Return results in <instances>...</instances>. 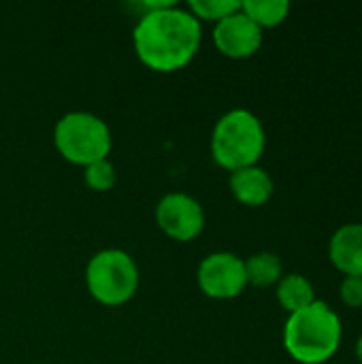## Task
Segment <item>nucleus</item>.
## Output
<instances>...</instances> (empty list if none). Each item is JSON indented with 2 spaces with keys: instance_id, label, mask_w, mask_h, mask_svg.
<instances>
[{
  "instance_id": "4468645a",
  "label": "nucleus",
  "mask_w": 362,
  "mask_h": 364,
  "mask_svg": "<svg viewBox=\"0 0 362 364\" xmlns=\"http://www.w3.org/2000/svg\"><path fill=\"white\" fill-rule=\"evenodd\" d=\"M241 9L239 0H190L188 11L198 21H222L224 17L237 13Z\"/></svg>"
},
{
  "instance_id": "2eb2a0df",
  "label": "nucleus",
  "mask_w": 362,
  "mask_h": 364,
  "mask_svg": "<svg viewBox=\"0 0 362 364\" xmlns=\"http://www.w3.org/2000/svg\"><path fill=\"white\" fill-rule=\"evenodd\" d=\"M83 181L94 192H107L115 186V166L105 158L83 168Z\"/></svg>"
},
{
  "instance_id": "6e6552de",
  "label": "nucleus",
  "mask_w": 362,
  "mask_h": 364,
  "mask_svg": "<svg viewBox=\"0 0 362 364\" xmlns=\"http://www.w3.org/2000/svg\"><path fill=\"white\" fill-rule=\"evenodd\" d=\"M213 43L220 53L233 60L254 55L262 45V30L239 9L213 28Z\"/></svg>"
},
{
  "instance_id": "f03ea898",
  "label": "nucleus",
  "mask_w": 362,
  "mask_h": 364,
  "mask_svg": "<svg viewBox=\"0 0 362 364\" xmlns=\"http://www.w3.org/2000/svg\"><path fill=\"white\" fill-rule=\"evenodd\" d=\"M341 343L339 316L324 303L314 301L309 307L290 314L284 326L286 352L301 364L331 360Z\"/></svg>"
},
{
  "instance_id": "ddd939ff",
  "label": "nucleus",
  "mask_w": 362,
  "mask_h": 364,
  "mask_svg": "<svg viewBox=\"0 0 362 364\" xmlns=\"http://www.w3.org/2000/svg\"><path fill=\"white\" fill-rule=\"evenodd\" d=\"M241 11L260 30L262 28H275L288 17L290 2L288 0H245V2H241Z\"/></svg>"
},
{
  "instance_id": "0eeeda50",
  "label": "nucleus",
  "mask_w": 362,
  "mask_h": 364,
  "mask_svg": "<svg viewBox=\"0 0 362 364\" xmlns=\"http://www.w3.org/2000/svg\"><path fill=\"white\" fill-rule=\"evenodd\" d=\"M198 288L209 299L228 301L239 296L245 286V262L230 252H215L198 267Z\"/></svg>"
},
{
  "instance_id": "f3484780",
  "label": "nucleus",
  "mask_w": 362,
  "mask_h": 364,
  "mask_svg": "<svg viewBox=\"0 0 362 364\" xmlns=\"http://www.w3.org/2000/svg\"><path fill=\"white\" fill-rule=\"evenodd\" d=\"M356 358L362 363V337L356 341Z\"/></svg>"
},
{
  "instance_id": "9d476101",
  "label": "nucleus",
  "mask_w": 362,
  "mask_h": 364,
  "mask_svg": "<svg viewBox=\"0 0 362 364\" xmlns=\"http://www.w3.org/2000/svg\"><path fill=\"white\" fill-rule=\"evenodd\" d=\"M230 192L241 205L260 207L273 196V179L258 164L239 168L230 175Z\"/></svg>"
},
{
  "instance_id": "7ed1b4c3",
  "label": "nucleus",
  "mask_w": 362,
  "mask_h": 364,
  "mask_svg": "<svg viewBox=\"0 0 362 364\" xmlns=\"http://www.w3.org/2000/svg\"><path fill=\"white\" fill-rule=\"evenodd\" d=\"M265 128L260 119L247 109H235L222 115L211 134L213 160L230 173L256 166L265 154Z\"/></svg>"
},
{
  "instance_id": "f257e3e1",
  "label": "nucleus",
  "mask_w": 362,
  "mask_h": 364,
  "mask_svg": "<svg viewBox=\"0 0 362 364\" xmlns=\"http://www.w3.org/2000/svg\"><path fill=\"white\" fill-rule=\"evenodd\" d=\"M137 58L156 73H175L190 64L201 45V21L177 4L145 11L134 26Z\"/></svg>"
},
{
  "instance_id": "39448f33",
  "label": "nucleus",
  "mask_w": 362,
  "mask_h": 364,
  "mask_svg": "<svg viewBox=\"0 0 362 364\" xmlns=\"http://www.w3.org/2000/svg\"><path fill=\"white\" fill-rule=\"evenodd\" d=\"M85 284L96 303L119 307L139 290V269L124 250H102L87 262Z\"/></svg>"
},
{
  "instance_id": "9b49d317",
  "label": "nucleus",
  "mask_w": 362,
  "mask_h": 364,
  "mask_svg": "<svg viewBox=\"0 0 362 364\" xmlns=\"http://www.w3.org/2000/svg\"><path fill=\"white\" fill-rule=\"evenodd\" d=\"M277 301L288 314H297L316 301L314 286L303 275H286L277 282Z\"/></svg>"
},
{
  "instance_id": "423d86ee",
  "label": "nucleus",
  "mask_w": 362,
  "mask_h": 364,
  "mask_svg": "<svg viewBox=\"0 0 362 364\" xmlns=\"http://www.w3.org/2000/svg\"><path fill=\"white\" fill-rule=\"evenodd\" d=\"M156 222L169 239L188 243L203 232L205 213L201 203L190 194L171 192L156 205Z\"/></svg>"
},
{
  "instance_id": "20e7f679",
  "label": "nucleus",
  "mask_w": 362,
  "mask_h": 364,
  "mask_svg": "<svg viewBox=\"0 0 362 364\" xmlns=\"http://www.w3.org/2000/svg\"><path fill=\"white\" fill-rule=\"evenodd\" d=\"M53 143L60 156L77 166L105 160L111 151V130L94 113L73 111L58 119L53 128Z\"/></svg>"
},
{
  "instance_id": "dca6fc26",
  "label": "nucleus",
  "mask_w": 362,
  "mask_h": 364,
  "mask_svg": "<svg viewBox=\"0 0 362 364\" xmlns=\"http://www.w3.org/2000/svg\"><path fill=\"white\" fill-rule=\"evenodd\" d=\"M341 301L348 307H362V277H346L344 279Z\"/></svg>"
},
{
  "instance_id": "1a4fd4ad",
  "label": "nucleus",
  "mask_w": 362,
  "mask_h": 364,
  "mask_svg": "<svg viewBox=\"0 0 362 364\" xmlns=\"http://www.w3.org/2000/svg\"><path fill=\"white\" fill-rule=\"evenodd\" d=\"M329 256L346 277H362V224L341 226L329 243Z\"/></svg>"
},
{
  "instance_id": "f8f14e48",
  "label": "nucleus",
  "mask_w": 362,
  "mask_h": 364,
  "mask_svg": "<svg viewBox=\"0 0 362 364\" xmlns=\"http://www.w3.org/2000/svg\"><path fill=\"white\" fill-rule=\"evenodd\" d=\"M243 262H245V279L256 288H269L282 279V271H284L282 260L271 252H258Z\"/></svg>"
}]
</instances>
